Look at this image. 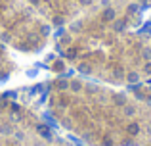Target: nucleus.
<instances>
[{
	"label": "nucleus",
	"mask_w": 151,
	"mask_h": 146,
	"mask_svg": "<svg viewBox=\"0 0 151 146\" xmlns=\"http://www.w3.org/2000/svg\"><path fill=\"white\" fill-rule=\"evenodd\" d=\"M101 19L103 21H107V23H113L115 19H117V12L113 10V8H103V14H101Z\"/></svg>",
	"instance_id": "obj_1"
},
{
	"label": "nucleus",
	"mask_w": 151,
	"mask_h": 146,
	"mask_svg": "<svg viewBox=\"0 0 151 146\" xmlns=\"http://www.w3.org/2000/svg\"><path fill=\"white\" fill-rule=\"evenodd\" d=\"M126 133H128L130 137H138V135H140V123H136V121L128 123V125H126Z\"/></svg>",
	"instance_id": "obj_2"
},
{
	"label": "nucleus",
	"mask_w": 151,
	"mask_h": 146,
	"mask_svg": "<svg viewBox=\"0 0 151 146\" xmlns=\"http://www.w3.org/2000/svg\"><path fill=\"white\" fill-rule=\"evenodd\" d=\"M126 12H128L130 15H136V14H140V12H142V6L138 2H132V4H128V6H126Z\"/></svg>",
	"instance_id": "obj_3"
},
{
	"label": "nucleus",
	"mask_w": 151,
	"mask_h": 146,
	"mask_svg": "<svg viewBox=\"0 0 151 146\" xmlns=\"http://www.w3.org/2000/svg\"><path fill=\"white\" fill-rule=\"evenodd\" d=\"M126 81H128L130 85L140 83V73H138V71H128V73H126Z\"/></svg>",
	"instance_id": "obj_4"
},
{
	"label": "nucleus",
	"mask_w": 151,
	"mask_h": 146,
	"mask_svg": "<svg viewBox=\"0 0 151 146\" xmlns=\"http://www.w3.org/2000/svg\"><path fill=\"white\" fill-rule=\"evenodd\" d=\"M124 29H126L124 19H115V21H113V31H117V33H122Z\"/></svg>",
	"instance_id": "obj_5"
},
{
	"label": "nucleus",
	"mask_w": 151,
	"mask_h": 146,
	"mask_svg": "<svg viewBox=\"0 0 151 146\" xmlns=\"http://www.w3.org/2000/svg\"><path fill=\"white\" fill-rule=\"evenodd\" d=\"M37 131L38 133H40V137H44V139H52V133H50V129L48 127H46V125H38V127H37Z\"/></svg>",
	"instance_id": "obj_6"
},
{
	"label": "nucleus",
	"mask_w": 151,
	"mask_h": 146,
	"mask_svg": "<svg viewBox=\"0 0 151 146\" xmlns=\"http://www.w3.org/2000/svg\"><path fill=\"white\" fill-rule=\"evenodd\" d=\"M122 112H124V115L132 117V115H136V106H132V104H124V106H122Z\"/></svg>",
	"instance_id": "obj_7"
},
{
	"label": "nucleus",
	"mask_w": 151,
	"mask_h": 146,
	"mask_svg": "<svg viewBox=\"0 0 151 146\" xmlns=\"http://www.w3.org/2000/svg\"><path fill=\"white\" fill-rule=\"evenodd\" d=\"M142 58H144L145 62H149L151 60V46H144V48H142V54H140Z\"/></svg>",
	"instance_id": "obj_8"
},
{
	"label": "nucleus",
	"mask_w": 151,
	"mask_h": 146,
	"mask_svg": "<svg viewBox=\"0 0 151 146\" xmlns=\"http://www.w3.org/2000/svg\"><path fill=\"white\" fill-rule=\"evenodd\" d=\"M69 89L73 90V92H78V90H82V83L81 81H73V83H69Z\"/></svg>",
	"instance_id": "obj_9"
},
{
	"label": "nucleus",
	"mask_w": 151,
	"mask_h": 146,
	"mask_svg": "<svg viewBox=\"0 0 151 146\" xmlns=\"http://www.w3.org/2000/svg\"><path fill=\"white\" fill-rule=\"evenodd\" d=\"M0 133H2V135H12V125L10 123L0 125Z\"/></svg>",
	"instance_id": "obj_10"
},
{
	"label": "nucleus",
	"mask_w": 151,
	"mask_h": 146,
	"mask_svg": "<svg viewBox=\"0 0 151 146\" xmlns=\"http://www.w3.org/2000/svg\"><path fill=\"white\" fill-rule=\"evenodd\" d=\"M115 104H117V106H124L126 104L124 94H117V96H115Z\"/></svg>",
	"instance_id": "obj_11"
},
{
	"label": "nucleus",
	"mask_w": 151,
	"mask_h": 146,
	"mask_svg": "<svg viewBox=\"0 0 151 146\" xmlns=\"http://www.w3.org/2000/svg\"><path fill=\"white\" fill-rule=\"evenodd\" d=\"M77 69H78L81 73H84V75H88V73H90V65H88V64H81Z\"/></svg>",
	"instance_id": "obj_12"
},
{
	"label": "nucleus",
	"mask_w": 151,
	"mask_h": 146,
	"mask_svg": "<svg viewBox=\"0 0 151 146\" xmlns=\"http://www.w3.org/2000/svg\"><path fill=\"white\" fill-rule=\"evenodd\" d=\"M144 73H145V75H149V77H151V60H149V62H145V64H144Z\"/></svg>",
	"instance_id": "obj_13"
},
{
	"label": "nucleus",
	"mask_w": 151,
	"mask_h": 146,
	"mask_svg": "<svg viewBox=\"0 0 151 146\" xmlns=\"http://www.w3.org/2000/svg\"><path fill=\"white\" fill-rule=\"evenodd\" d=\"M63 68H65V65H63V62H55V64H54V69H55V71H61Z\"/></svg>",
	"instance_id": "obj_14"
},
{
	"label": "nucleus",
	"mask_w": 151,
	"mask_h": 146,
	"mask_svg": "<svg viewBox=\"0 0 151 146\" xmlns=\"http://www.w3.org/2000/svg\"><path fill=\"white\" fill-rule=\"evenodd\" d=\"M58 86H59L61 90H65V89H69V83H67V81H59V83H58Z\"/></svg>",
	"instance_id": "obj_15"
},
{
	"label": "nucleus",
	"mask_w": 151,
	"mask_h": 146,
	"mask_svg": "<svg viewBox=\"0 0 151 146\" xmlns=\"http://www.w3.org/2000/svg\"><path fill=\"white\" fill-rule=\"evenodd\" d=\"M81 29H82L81 21H77V23H73V25H71V31H81Z\"/></svg>",
	"instance_id": "obj_16"
},
{
	"label": "nucleus",
	"mask_w": 151,
	"mask_h": 146,
	"mask_svg": "<svg viewBox=\"0 0 151 146\" xmlns=\"http://www.w3.org/2000/svg\"><path fill=\"white\" fill-rule=\"evenodd\" d=\"M75 54H77V50H75V48H69L65 56H67V58H75Z\"/></svg>",
	"instance_id": "obj_17"
},
{
	"label": "nucleus",
	"mask_w": 151,
	"mask_h": 146,
	"mask_svg": "<svg viewBox=\"0 0 151 146\" xmlns=\"http://www.w3.org/2000/svg\"><path fill=\"white\" fill-rule=\"evenodd\" d=\"M40 33H42V35H50V27H48V25H42V27H40Z\"/></svg>",
	"instance_id": "obj_18"
},
{
	"label": "nucleus",
	"mask_w": 151,
	"mask_h": 146,
	"mask_svg": "<svg viewBox=\"0 0 151 146\" xmlns=\"http://www.w3.org/2000/svg\"><path fill=\"white\" fill-rule=\"evenodd\" d=\"M12 112H17L19 113V112H21V108H19L17 104H12Z\"/></svg>",
	"instance_id": "obj_19"
},
{
	"label": "nucleus",
	"mask_w": 151,
	"mask_h": 146,
	"mask_svg": "<svg viewBox=\"0 0 151 146\" xmlns=\"http://www.w3.org/2000/svg\"><path fill=\"white\" fill-rule=\"evenodd\" d=\"M14 96H15V92H6V94H4L2 98H4V100H6V98H14Z\"/></svg>",
	"instance_id": "obj_20"
},
{
	"label": "nucleus",
	"mask_w": 151,
	"mask_h": 146,
	"mask_svg": "<svg viewBox=\"0 0 151 146\" xmlns=\"http://www.w3.org/2000/svg\"><path fill=\"white\" fill-rule=\"evenodd\" d=\"M78 2H81V4H82V6H88V4H92V2H94V0H78Z\"/></svg>",
	"instance_id": "obj_21"
},
{
	"label": "nucleus",
	"mask_w": 151,
	"mask_h": 146,
	"mask_svg": "<svg viewBox=\"0 0 151 146\" xmlns=\"http://www.w3.org/2000/svg\"><path fill=\"white\" fill-rule=\"evenodd\" d=\"M103 146H113V142H111V139H103Z\"/></svg>",
	"instance_id": "obj_22"
},
{
	"label": "nucleus",
	"mask_w": 151,
	"mask_h": 146,
	"mask_svg": "<svg viewBox=\"0 0 151 146\" xmlns=\"http://www.w3.org/2000/svg\"><path fill=\"white\" fill-rule=\"evenodd\" d=\"M15 139H19V140H23V139H25V135H23V133H15Z\"/></svg>",
	"instance_id": "obj_23"
},
{
	"label": "nucleus",
	"mask_w": 151,
	"mask_h": 146,
	"mask_svg": "<svg viewBox=\"0 0 151 146\" xmlns=\"http://www.w3.org/2000/svg\"><path fill=\"white\" fill-rule=\"evenodd\" d=\"M55 60V56H54V54H50V56H46V62H54Z\"/></svg>",
	"instance_id": "obj_24"
},
{
	"label": "nucleus",
	"mask_w": 151,
	"mask_h": 146,
	"mask_svg": "<svg viewBox=\"0 0 151 146\" xmlns=\"http://www.w3.org/2000/svg\"><path fill=\"white\" fill-rule=\"evenodd\" d=\"M101 6L103 8H109V0H101Z\"/></svg>",
	"instance_id": "obj_25"
},
{
	"label": "nucleus",
	"mask_w": 151,
	"mask_h": 146,
	"mask_svg": "<svg viewBox=\"0 0 151 146\" xmlns=\"http://www.w3.org/2000/svg\"><path fill=\"white\" fill-rule=\"evenodd\" d=\"M138 4H140V6H144V4H149V0H136Z\"/></svg>",
	"instance_id": "obj_26"
}]
</instances>
